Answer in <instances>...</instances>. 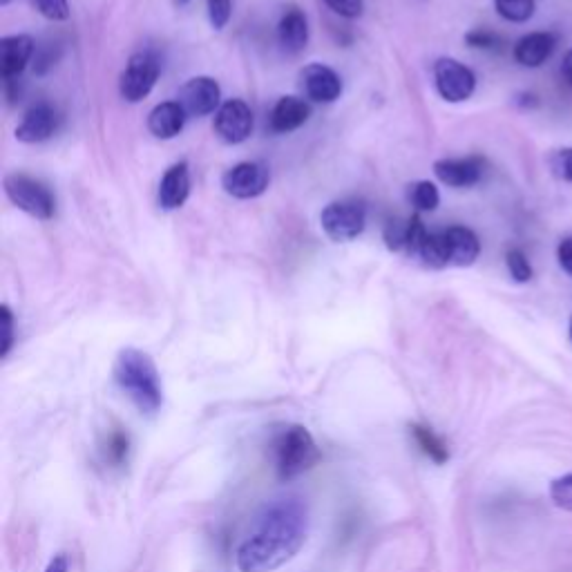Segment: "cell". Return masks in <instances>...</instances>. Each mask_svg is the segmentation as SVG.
I'll return each instance as SVG.
<instances>
[{
    "instance_id": "obj_27",
    "label": "cell",
    "mask_w": 572,
    "mask_h": 572,
    "mask_svg": "<svg viewBox=\"0 0 572 572\" xmlns=\"http://www.w3.org/2000/svg\"><path fill=\"white\" fill-rule=\"evenodd\" d=\"M128 452H130V438L126 432H112L108 436V443H106V459L114 465H123L128 461Z\"/></svg>"
},
{
    "instance_id": "obj_36",
    "label": "cell",
    "mask_w": 572,
    "mask_h": 572,
    "mask_svg": "<svg viewBox=\"0 0 572 572\" xmlns=\"http://www.w3.org/2000/svg\"><path fill=\"white\" fill-rule=\"evenodd\" d=\"M45 572H70V564H68V557L63 555H56L50 564H47V568H45Z\"/></svg>"
},
{
    "instance_id": "obj_34",
    "label": "cell",
    "mask_w": 572,
    "mask_h": 572,
    "mask_svg": "<svg viewBox=\"0 0 572 572\" xmlns=\"http://www.w3.org/2000/svg\"><path fill=\"white\" fill-rule=\"evenodd\" d=\"M342 18H358L365 12V0H324Z\"/></svg>"
},
{
    "instance_id": "obj_29",
    "label": "cell",
    "mask_w": 572,
    "mask_h": 572,
    "mask_svg": "<svg viewBox=\"0 0 572 572\" xmlns=\"http://www.w3.org/2000/svg\"><path fill=\"white\" fill-rule=\"evenodd\" d=\"M206 5H208V21H211L215 30H224L233 14L231 0H206Z\"/></svg>"
},
{
    "instance_id": "obj_6",
    "label": "cell",
    "mask_w": 572,
    "mask_h": 572,
    "mask_svg": "<svg viewBox=\"0 0 572 572\" xmlns=\"http://www.w3.org/2000/svg\"><path fill=\"white\" fill-rule=\"evenodd\" d=\"M322 231L333 242H351L362 235L367 224L365 206L358 202H331L320 213Z\"/></svg>"
},
{
    "instance_id": "obj_32",
    "label": "cell",
    "mask_w": 572,
    "mask_h": 572,
    "mask_svg": "<svg viewBox=\"0 0 572 572\" xmlns=\"http://www.w3.org/2000/svg\"><path fill=\"white\" fill-rule=\"evenodd\" d=\"M0 324H3V340H0V358H7L14 347V316L12 309L3 304L0 307Z\"/></svg>"
},
{
    "instance_id": "obj_41",
    "label": "cell",
    "mask_w": 572,
    "mask_h": 572,
    "mask_svg": "<svg viewBox=\"0 0 572 572\" xmlns=\"http://www.w3.org/2000/svg\"><path fill=\"white\" fill-rule=\"evenodd\" d=\"M0 5H3V7H5V5H9V0H0Z\"/></svg>"
},
{
    "instance_id": "obj_17",
    "label": "cell",
    "mask_w": 572,
    "mask_h": 572,
    "mask_svg": "<svg viewBox=\"0 0 572 572\" xmlns=\"http://www.w3.org/2000/svg\"><path fill=\"white\" fill-rule=\"evenodd\" d=\"M311 117V106L302 97H282L271 110V130L278 135L302 128Z\"/></svg>"
},
{
    "instance_id": "obj_40",
    "label": "cell",
    "mask_w": 572,
    "mask_h": 572,
    "mask_svg": "<svg viewBox=\"0 0 572 572\" xmlns=\"http://www.w3.org/2000/svg\"><path fill=\"white\" fill-rule=\"evenodd\" d=\"M186 3H188V0H177V5H186Z\"/></svg>"
},
{
    "instance_id": "obj_21",
    "label": "cell",
    "mask_w": 572,
    "mask_h": 572,
    "mask_svg": "<svg viewBox=\"0 0 572 572\" xmlns=\"http://www.w3.org/2000/svg\"><path fill=\"white\" fill-rule=\"evenodd\" d=\"M409 432H412L414 443L421 447V452L427 456L429 461H434L436 465H443L450 461V450H447V443L438 436L432 427H427L423 423H412L409 425Z\"/></svg>"
},
{
    "instance_id": "obj_9",
    "label": "cell",
    "mask_w": 572,
    "mask_h": 572,
    "mask_svg": "<svg viewBox=\"0 0 572 572\" xmlns=\"http://www.w3.org/2000/svg\"><path fill=\"white\" fill-rule=\"evenodd\" d=\"M177 101L188 117H206L222 108V90L211 76H195L181 85Z\"/></svg>"
},
{
    "instance_id": "obj_8",
    "label": "cell",
    "mask_w": 572,
    "mask_h": 572,
    "mask_svg": "<svg viewBox=\"0 0 572 572\" xmlns=\"http://www.w3.org/2000/svg\"><path fill=\"white\" fill-rule=\"evenodd\" d=\"M269 168L257 161H242L228 168L222 177V188L231 197L237 199H253L260 197L266 188H269Z\"/></svg>"
},
{
    "instance_id": "obj_14",
    "label": "cell",
    "mask_w": 572,
    "mask_h": 572,
    "mask_svg": "<svg viewBox=\"0 0 572 572\" xmlns=\"http://www.w3.org/2000/svg\"><path fill=\"white\" fill-rule=\"evenodd\" d=\"M34 56V38L27 34L5 36L0 41V72L3 81H16Z\"/></svg>"
},
{
    "instance_id": "obj_7",
    "label": "cell",
    "mask_w": 572,
    "mask_h": 572,
    "mask_svg": "<svg viewBox=\"0 0 572 572\" xmlns=\"http://www.w3.org/2000/svg\"><path fill=\"white\" fill-rule=\"evenodd\" d=\"M434 83L445 101L463 103L476 90V74L456 59H438L434 63Z\"/></svg>"
},
{
    "instance_id": "obj_39",
    "label": "cell",
    "mask_w": 572,
    "mask_h": 572,
    "mask_svg": "<svg viewBox=\"0 0 572 572\" xmlns=\"http://www.w3.org/2000/svg\"><path fill=\"white\" fill-rule=\"evenodd\" d=\"M568 336H570V342H572V318H570V327H568Z\"/></svg>"
},
{
    "instance_id": "obj_37",
    "label": "cell",
    "mask_w": 572,
    "mask_h": 572,
    "mask_svg": "<svg viewBox=\"0 0 572 572\" xmlns=\"http://www.w3.org/2000/svg\"><path fill=\"white\" fill-rule=\"evenodd\" d=\"M561 76H564V81L572 88V47L566 52L564 61H561Z\"/></svg>"
},
{
    "instance_id": "obj_30",
    "label": "cell",
    "mask_w": 572,
    "mask_h": 572,
    "mask_svg": "<svg viewBox=\"0 0 572 572\" xmlns=\"http://www.w3.org/2000/svg\"><path fill=\"white\" fill-rule=\"evenodd\" d=\"M550 168L552 175L561 181H568L572 184V148H561L555 155L550 157Z\"/></svg>"
},
{
    "instance_id": "obj_19",
    "label": "cell",
    "mask_w": 572,
    "mask_h": 572,
    "mask_svg": "<svg viewBox=\"0 0 572 572\" xmlns=\"http://www.w3.org/2000/svg\"><path fill=\"white\" fill-rule=\"evenodd\" d=\"M186 110L179 106V101H164L150 110L148 114V130L157 139H175L186 126Z\"/></svg>"
},
{
    "instance_id": "obj_4",
    "label": "cell",
    "mask_w": 572,
    "mask_h": 572,
    "mask_svg": "<svg viewBox=\"0 0 572 572\" xmlns=\"http://www.w3.org/2000/svg\"><path fill=\"white\" fill-rule=\"evenodd\" d=\"M3 186L9 202L16 208H21L23 213L41 219V222H47V219L54 217V197L50 188L41 184L38 179L25 173H9L5 175Z\"/></svg>"
},
{
    "instance_id": "obj_18",
    "label": "cell",
    "mask_w": 572,
    "mask_h": 572,
    "mask_svg": "<svg viewBox=\"0 0 572 572\" xmlns=\"http://www.w3.org/2000/svg\"><path fill=\"white\" fill-rule=\"evenodd\" d=\"M447 249H450V266H472L481 255V242L472 228L450 226L445 231Z\"/></svg>"
},
{
    "instance_id": "obj_23",
    "label": "cell",
    "mask_w": 572,
    "mask_h": 572,
    "mask_svg": "<svg viewBox=\"0 0 572 572\" xmlns=\"http://www.w3.org/2000/svg\"><path fill=\"white\" fill-rule=\"evenodd\" d=\"M497 14L508 23H528L535 16L537 0H494Z\"/></svg>"
},
{
    "instance_id": "obj_31",
    "label": "cell",
    "mask_w": 572,
    "mask_h": 572,
    "mask_svg": "<svg viewBox=\"0 0 572 572\" xmlns=\"http://www.w3.org/2000/svg\"><path fill=\"white\" fill-rule=\"evenodd\" d=\"M38 12L50 21H68L70 18V3L68 0H34Z\"/></svg>"
},
{
    "instance_id": "obj_2",
    "label": "cell",
    "mask_w": 572,
    "mask_h": 572,
    "mask_svg": "<svg viewBox=\"0 0 572 572\" xmlns=\"http://www.w3.org/2000/svg\"><path fill=\"white\" fill-rule=\"evenodd\" d=\"M114 383L126 394L141 414L157 416L164 407V385L159 369L146 351L126 347L117 354L112 369Z\"/></svg>"
},
{
    "instance_id": "obj_33",
    "label": "cell",
    "mask_w": 572,
    "mask_h": 572,
    "mask_svg": "<svg viewBox=\"0 0 572 572\" xmlns=\"http://www.w3.org/2000/svg\"><path fill=\"white\" fill-rule=\"evenodd\" d=\"M465 43L474 47V50H497L501 45V38L490 30H472L465 36Z\"/></svg>"
},
{
    "instance_id": "obj_28",
    "label": "cell",
    "mask_w": 572,
    "mask_h": 572,
    "mask_svg": "<svg viewBox=\"0 0 572 572\" xmlns=\"http://www.w3.org/2000/svg\"><path fill=\"white\" fill-rule=\"evenodd\" d=\"M550 499L561 510L572 512V474L559 476L550 483Z\"/></svg>"
},
{
    "instance_id": "obj_15",
    "label": "cell",
    "mask_w": 572,
    "mask_h": 572,
    "mask_svg": "<svg viewBox=\"0 0 572 572\" xmlns=\"http://www.w3.org/2000/svg\"><path fill=\"white\" fill-rule=\"evenodd\" d=\"M557 34L552 32H530L526 36H521L517 45H514V61L523 68H541L543 63H546L552 52H555L557 47Z\"/></svg>"
},
{
    "instance_id": "obj_22",
    "label": "cell",
    "mask_w": 572,
    "mask_h": 572,
    "mask_svg": "<svg viewBox=\"0 0 572 572\" xmlns=\"http://www.w3.org/2000/svg\"><path fill=\"white\" fill-rule=\"evenodd\" d=\"M416 257H421V262L429 266V269H445V266H450V249H447L445 231L427 233Z\"/></svg>"
},
{
    "instance_id": "obj_12",
    "label": "cell",
    "mask_w": 572,
    "mask_h": 572,
    "mask_svg": "<svg viewBox=\"0 0 572 572\" xmlns=\"http://www.w3.org/2000/svg\"><path fill=\"white\" fill-rule=\"evenodd\" d=\"M438 181L452 188H470L481 181L485 173V161L481 157H461V159H441L434 164Z\"/></svg>"
},
{
    "instance_id": "obj_3",
    "label": "cell",
    "mask_w": 572,
    "mask_h": 572,
    "mask_svg": "<svg viewBox=\"0 0 572 572\" xmlns=\"http://www.w3.org/2000/svg\"><path fill=\"white\" fill-rule=\"evenodd\" d=\"M275 472L282 481H293L313 470L322 459L316 438L304 425H286L271 443Z\"/></svg>"
},
{
    "instance_id": "obj_20",
    "label": "cell",
    "mask_w": 572,
    "mask_h": 572,
    "mask_svg": "<svg viewBox=\"0 0 572 572\" xmlns=\"http://www.w3.org/2000/svg\"><path fill=\"white\" fill-rule=\"evenodd\" d=\"M278 38H280V45L289 54L302 52L309 41L307 14L300 12L298 7H291L289 12L282 16V21L278 25Z\"/></svg>"
},
{
    "instance_id": "obj_35",
    "label": "cell",
    "mask_w": 572,
    "mask_h": 572,
    "mask_svg": "<svg viewBox=\"0 0 572 572\" xmlns=\"http://www.w3.org/2000/svg\"><path fill=\"white\" fill-rule=\"evenodd\" d=\"M557 262H559L561 269H564V273H568L570 278H572V235L564 237V240L559 242V246H557Z\"/></svg>"
},
{
    "instance_id": "obj_13",
    "label": "cell",
    "mask_w": 572,
    "mask_h": 572,
    "mask_svg": "<svg viewBox=\"0 0 572 572\" xmlns=\"http://www.w3.org/2000/svg\"><path fill=\"white\" fill-rule=\"evenodd\" d=\"M59 128V114L50 103H36L25 112L16 126V139L23 143H41L50 139Z\"/></svg>"
},
{
    "instance_id": "obj_1",
    "label": "cell",
    "mask_w": 572,
    "mask_h": 572,
    "mask_svg": "<svg viewBox=\"0 0 572 572\" xmlns=\"http://www.w3.org/2000/svg\"><path fill=\"white\" fill-rule=\"evenodd\" d=\"M309 505L302 497L266 501L235 550L240 572H273L298 555L309 537Z\"/></svg>"
},
{
    "instance_id": "obj_25",
    "label": "cell",
    "mask_w": 572,
    "mask_h": 572,
    "mask_svg": "<svg viewBox=\"0 0 572 572\" xmlns=\"http://www.w3.org/2000/svg\"><path fill=\"white\" fill-rule=\"evenodd\" d=\"M383 240L387 244L389 251L400 253L407 251V242H409V219H392L387 222Z\"/></svg>"
},
{
    "instance_id": "obj_26",
    "label": "cell",
    "mask_w": 572,
    "mask_h": 572,
    "mask_svg": "<svg viewBox=\"0 0 572 572\" xmlns=\"http://www.w3.org/2000/svg\"><path fill=\"white\" fill-rule=\"evenodd\" d=\"M505 266H508L512 280L519 282V284L530 282L532 275H535V271H532V264L528 260V255L523 253L521 249H510L508 251V255H505Z\"/></svg>"
},
{
    "instance_id": "obj_38",
    "label": "cell",
    "mask_w": 572,
    "mask_h": 572,
    "mask_svg": "<svg viewBox=\"0 0 572 572\" xmlns=\"http://www.w3.org/2000/svg\"><path fill=\"white\" fill-rule=\"evenodd\" d=\"M519 99H521V101H519V103H521V106H528V108H535V106H539V101H537V97H535V94H530V92H523V94H521V97H519Z\"/></svg>"
},
{
    "instance_id": "obj_5",
    "label": "cell",
    "mask_w": 572,
    "mask_h": 572,
    "mask_svg": "<svg viewBox=\"0 0 572 572\" xmlns=\"http://www.w3.org/2000/svg\"><path fill=\"white\" fill-rule=\"evenodd\" d=\"M159 72H161V63L157 59V54H152V52L132 54L119 81L121 97L128 103L143 101L157 85Z\"/></svg>"
},
{
    "instance_id": "obj_16",
    "label": "cell",
    "mask_w": 572,
    "mask_h": 572,
    "mask_svg": "<svg viewBox=\"0 0 572 572\" xmlns=\"http://www.w3.org/2000/svg\"><path fill=\"white\" fill-rule=\"evenodd\" d=\"M190 195V173L186 161L170 166L159 184V206L164 211H177Z\"/></svg>"
},
{
    "instance_id": "obj_11",
    "label": "cell",
    "mask_w": 572,
    "mask_h": 572,
    "mask_svg": "<svg viewBox=\"0 0 572 572\" xmlns=\"http://www.w3.org/2000/svg\"><path fill=\"white\" fill-rule=\"evenodd\" d=\"M300 88L311 101L333 103L342 94V79L329 65L311 63L300 72Z\"/></svg>"
},
{
    "instance_id": "obj_10",
    "label": "cell",
    "mask_w": 572,
    "mask_h": 572,
    "mask_svg": "<svg viewBox=\"0 0 572 572\" xmlns=\"http://www.w3.org/2000/svg\"><path fill=\"white\" fill-rule=\"evenodd\" d=\"M215 132L219 139L237 146L251 137L253 132V112L242 99H228L222 108L215 112Z\"/></svg>"
},
{
    "instance_id": "obj_24",
    "label": "cell",
    "mask_w": 572,
    "mask_h": 572,
    "mask_svg": "<svg viewBox=\"0 0 572 572\" xmlns=\"http://www.w3.org/2000/svg\"><path fill=\"white\" fill-rule=\"evenodd\" d=\"M409 202L418 213H432L441 204V193L432 181H416L409 186Z\"/></svg>"
}]
</instances>
